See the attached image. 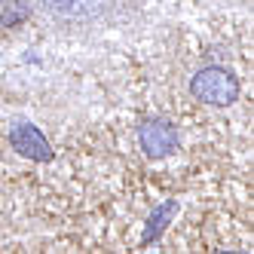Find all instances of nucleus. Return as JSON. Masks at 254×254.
I'll list each match as a JSON object with an SVG mask.
<instances>
[{
	"mask_svg": "<svg viewBox=\"0 0 254 254\" xmlns=\"http://www.w3.org/2000/svg\"><path fill=\"white\" fill-rule=\"evenodd\" d=\"M175 211H178V205L175 202H162L153 214H150V221H147V227H144V236H141V242H153L156 236L166 230V224L175 217Z\"/></svg>",
	"mask_w": 254,
	"mask_h": 254,
	"instance_id": "obj_4",
	"label": "nucleus"
},
{
	"mask_svg": "<svg viewBox=\"0 0 254 254\" xmlns=\"http://www.w3.org/2000/svg\"><path fill=\"white\" fill-rule=\"evenodd\" d=\"M9 141H12V147L22 156L34 159V162H49L52 159V147H49V141L43 138V132L37 129V126H28V123L12 126Z\"/></svg>",
	"mask_w": 254,
	"mask_h": 254,
	"instance_id": "obj_2",
	"label": "nucleus"
},
{
	"mask_svg": "<svg viewBox=\"0 0 254 254\" xmlns=\"http://www.w3.org/2000/svg\"><path fill=\"white\" fill-rule=\"evenodd\" d=\"M141 147L147 156L159 159L178 150V132L169 123H144L141 126Z\"/></svg>",
	"mask_w": 254,
	"mask_h": 254,
	"instance_id": "obj_3",
	"label": "nucleus"
},
{
	"mask_svg": "<svg viewBox=\"0 0 254 254\" xmlns=\"http://www.w3.org/2000/svg\"><path fill=\"white\" fill-rule=\"evenodd\" d=\"M190 92L205 101V104H217V107H227L233 101H239V80H236L230 70L224 67H205L199 70L190 83Z\"/></svg>",
	"mask_w": 254,
	"mask_h": 254,
	"instance_id": "obj_1",
	"label": "nucleus"
}]
</instances>
